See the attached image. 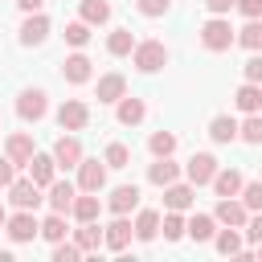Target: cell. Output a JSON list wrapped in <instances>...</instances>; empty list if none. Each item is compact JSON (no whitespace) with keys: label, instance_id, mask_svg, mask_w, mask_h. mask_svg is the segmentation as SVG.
<instances>
[{"label":"cell","instance_id":"cell-20","mask_svg":"<svg viewBox=\"0 0 262 262\" xmlns=\"http://www.w3.org/2000/svg\"><path fill=\"white\" fill-rule=\"evenodd\" d=\"M184 233H188L192 242H213V233H217V217H209V213H196V217L184 225Z\"/></svg>","mask_w":262,"mask_h":262},{"label":"cell","instance_id":"cell-14","mask_svg":"<svg viewBox=\"0 0 262 262\" xmlns=\"http://www.w3.org/2000/svg\"><path fill=\"white\" fill-rule=\"evenodd\" d=\"M53 160H57L61 168H78V160H82V143H78V135H61V139L53 143Z\"/></svg>","mask_w":262,"mask_h":262},{"label":"cell","instance_id":"cell-28","mask_svg":"<svg viewBox=\"0 0 262 262\" xmlns=\"http://www.w3.org/2000/svg\"><path fill=\"white\" fill-rule=\"evenodd\" d=\"M209 135H213L217 143H233V139H237V123H233L229 115H217V119L209 123Z\"/></svg>","mask_w":262,"mask_h":262},{"label":"cell","instance_id":"cell-35","mask_svg":"<svg viewBox=\"0 0 262 262\" xmlns=\"http://www.w3.org/2000/svg\"><path fill=\"white\" fill-rule=\"evenodd\" d=\"M147 147H151V156H172V151H176V135H172V131H156V135L147 139Z\"/></svg>","mask_w":262,"mask_h":262},{"label":"cell","instance_id":"cell-30","mask_svg":"<svg viewBox=\"0 0 262 262\" xmlns=\"http://www.w3.org/2000/svg\"><path fill=\"white\" fill-rule=\"evenodd\" d=\"M106 49H111L115 57H127V53L135 49V37H131V29H115V33L106 37Z\"/></svg>","mask_w":262,"mask_h":262},{"label":"cell","instance_id":"cell-6","mask_svg":"<svg viewBox=\"0 0 262 262\" xmlns=\"http://www.w3.org/2000/svg\"><path fill=\"white\" fill-rule=\"evenodd\" d=\"M57 123H61V131H82L90 123V106L78 102V98H70V102L57 106Z\"/></svg>","mask_w":262,"mask_h":262},{"label":"cell","instance_id":"cell-21","mask_svg":"<svg viewBox=\"0 0 262 262\" xmlns=\"http://www.w3.org/2000/svg\"><path fill=\"white\" fill-rule=\"evenodd\" d=\"M233 102L246 111V115H254V111H262V86L258 82H246V86H237V94H233Z\"/></svg>","mask_w":262,"mask_h":262},{"label":"cell","instance_id":"cell-24","mask_svg":"<svg viewBox=\"0 0 262 262\" xmlns=\"http://www.w3.org/2000/svg\"><path fill=\"white\" fill-rule=\"evenodd\" d=\"M164 205L168 209H188L192 205V184H164Z\"/></svg>","mask_w":262,"mask_h":262},{"label":"cell","instance_id":"cell-34","mask_svg":"<svg viewBox=\"0 0 262 262\" xmlns=\"http://www.w3.org/2000/svg\"><path fill=\"white\" fill-rule=\"evenodd\" d=\"M41 237H45V242H61V237H66V213L45 217V221H41Z\"/></svg>","mask_w":262,"mask_h":262},{"label":"cell","instance_id":"cell-41","mask_svg":"<svg viewBox=\"0 0 262 262\" xmlns=\"http://www.w3.org/2000/svg\"><path fill=\"white\" fill-rule=\"evenodd\" d=\"M135 4H139V12H143V16H164L172 0H135Z\"/></svg>","mask_w":262,"mask_h":262},{"label":"cell","instance_id":"cell-33","mask_svg":"<svg viewBox=\"0 0 262 262\" xmlns=\"http://www.w3.org/2000/svg\"><path fill=\"white\" fill-rule=\"evenodd\" d=\"M213 242H217V250L225 254V258H233L237 250H242V233L229 225V229H221V233H213Z\"/></svg>","mask_w":262,"mask_h":262},{"label":"cell","instance_id":"cell-42","mask_svg":"<svg viewBox=\"0 0 262 262\" xmlns=\"http://www.w3.org/2000/svg\"><path fill=\"white\" fill-rule=\"evenodd\" d=\"M246 82H258V86H262V49L246 61Z\"/></svg>","mask_w":262,"mask_h":262},{"label":"cell","instance_id":"cell-39","mask_svg":"<svg viewBox=\"0 0 262 262\" xmlns=\"http://www.w3.org/2000/svg\"><path fill=\"white\" fill-rule=\"evenodd\" d=\"M78 254H82L78 242H66V237L53 242V262H78Z\"/></svg>","mask_w":262,"mask_h":262},{"label":"cell","instance_id":"cell-19","mask_svg":"<svg viewBox=\"0 0 262 262\" xmlns=\"http://www.w3.org/2000/svg\"><path fill=\"white\" fill-rule=\"evenodd\" d=\"M176 176H180V164H172L168 156H156V164L147 168V180H151V184H160V188H164V184H172Z\"/></svg>","mask_w":262,"mask_h":262},{"label":"cell","instance_id":"cell-10","mask_svg":"<svg viewBox=\"0 0 262 262\" xmlns=\"http://www.w3.org/2000/svg\"><path fill=\"white\" fill-rule=\"evenodd\" d=\"M49 37V16L45 12H29L20 25V45H41Z\"/></svg>","mask_w":262,"mask_h":262},{"label":"cell","instance_id":"cell-12","mask_svg":"<svg viewBox=\"0 0 262 262\" xmlns=\"http://www.w3.org/2000/svg\"><path fill=\"white\" fill-rule=\"evenodd\" d=\"M184 172H188V184H209V180H213V172H217V160H213L209 151H196V156L188 160V168H184Z\"/></svg>","mask_w":262,"mask_h":262},{"label":"cell","instance_id":"cell-44","mask_svg":"<svg viewBox=\"0 0 262 262\" xmlns=\"http://www.w3.org/2000/svg\"><path fill=\"white\" fill-rule=\"evenodd\" d=\"M12 180H16V164L4 156V160H0V184H12Z\"/></svg>","mask_w":262,"mask_h":262},{"label":"cell","instance_id":"cell-4","mask_svg":"<svg viewBox=\"0 0 262 262\" xmlns=\"http://www.w3.org/2000/svg\"><path fill=\"white\" fill-rule=\"evenodd\" d=\"M4 229H8L12 242H33V237L41 233V221L33 217V209H16V213L4 221Z\"/></svg>","mask_w":262,"mask_h":262},{"label":"cell","instance_id":"cell-18","mask_svg":"<svg viewBox=\"0 0 262 262\" xmlns=\"http://www.w3.org/2000/svg\"><path fill=\"white\" fill-rule=\"evenodd\" d=\"M123 94H127V78H123V74L98 78V102H119Z\"/></svg>","mask_w":262,"mask_h":262},{"label":"cell","instance_id":"cell-15","mask_svg":"<svg viewBox=\"0 0 262 262\" xmlns=\"http://www.w3.org/2000/svg\"><path fill=\"white\" fill-rule=\"evenodd\" d=\"M8 160L12 164H25L29 168V160H33V135H25V131H16V135H8Z\"/></svg>","mask_w":262,"mask_h":262},{"label":"cell","instance_id":"cell-43","mask_svg":"<svg viewBox=\"0 0 262 262\" xmlns=\"http://www.w3.org/2000/svg\"><path fill=\"white\" fill-rule=\"evenodd\" d=\"M246 237H250V242H254V246H258V242H262V209H258V213H254V217H246Z\"/></svg>","mask_w":262,"mask_h":262},{"label":"cell","instance_id":"cell-48","mask_svg":"<svg viewBox=\"0 0 262 262\" xmlns=\"http://www.w3.org/2000/svg\"><path fill=\"white\" fill-rule=\"evenodd\" d=\"M4 221H8V217H4V209H0V229H4Z\"/></svg>","mask_w":262,"mask_h":262},{"label":"cell","instance_id":"cell-13","mask_svg":"<svg viewBox=\"0 0 262 262\" xmlns=\"http://www.w3.org/2000/svg\"><path fill=\"white\" fill-rule=\"evenodd\" d=\"M61 78L74 82V86L90 82V57H86V53H70V57L61 61Z\"/></svg>","mask_w":262,"mask_h":262},{"label":"cell","instance_id":"cell-23","mask_svg":"<svg viewBox=\"0 0 262 262\" xmlns=\"http://www.w3.org/2000/svg\"><path fill=\"white\" fill-rule=\"evenodd\" d=\"M111 209H115V213H131V209H139V188H135V184H119V188L111 192Z\"/></svg>","mask_w":262,"mask_h":262},{"label":"cell","instance_id":"cell-49","mask_svg":"<svg viewBox=\"0 0 262 262\" xmlns=\"http://www.w3.org/2000/svg\"><path fill=\"white\" fill-rule=\"evenodd\" d=\"M258 258H262V242H258Z\"/></svg>","mask_w":262,"mask_h":262},{"label":"cell","instance_id":"cell-38","mask_svg":"<svg viewBox=\"0 0 262 262\" xmlns=\"http://www.w3.org/2000/svg\"><path fill=\"white\" fill-rule=\"evenodd\" d=\"M242 205L246 209H262V180H250V184H242Z\"/></svg>","mask_w":262,"mask_h":262},{"label":"cell","instance_id":"cell-1","mask_svg":"<svg viewBox=\"0 0 262 262\" xmlns=\"http://www.w3.org/2000/svg\"><path fill=\"white\" fill-rule=\"evenodd\" d=\"M233 41H237V33L229 29V20H225V16H213V20H205V25H201V45H205V49L225 53Z\"/></svg>","mask_w":262,"mask_h":262},{"label":"cell","instance_id":"cell-46","mask_svg":"<svg viewBox=\"0 0 262 262\" xmlns=\"http://www.w3.org/2000/svg\"><path fill=\"white\" fill-rule=\"evenodd\" d=\"M233 8H242L246 16H262V0H237Z\"/></svg>","mask_w":262,"mask_h":262},{"label":"cell","instance_id":"cell-16","mask_svg":"<svg viewBox=\"0 0 262 262\" xmlns=\"http://www.w3.org/2000/svg\"><path fill=\"white\" fill-rule=\"evenodd\" d=\"M209 184L217 188V196H237V192H242V172H233V168H217Z\"/></svg>","mask_w":262,"mask_h":262},{"label":"cell","instance_id":"cell-8","mask_svg":"<svg viewBox=\"0 0 262 262\" xmlns=\"http://www.w3.org/2000/svg\"><path fill=\"white\" fill-rule=\"evenodd\" d=\"M8 201H12L16 209H37L45 196H41V184H33V180H12V184H8Z\"/></svg>","mask_w":262,"mask_h":262},{"label":"cell","instance_id":"cell-22","mask_svg":"<svg viewBox=\"0 0 262 262\" xmlns=\"http://www.w3.org/2000/svg\"><path fill=\"white\" fill-rule=\"evenodd\" d=\"M143 115H147V106H143V98H119V123L123 127H135V123H143Z\"/></svg>","mask_w":262,"mask_h":262},{"label":"cell","instance_id":"cell-31","mask_svg":"<svg viewBox=\"0 0 262 262\" xmlns=\"http://www.w3.org/2000/svg\"><path fill=\"white\" fill-rule=\"evenodd\" d=\"M74 242H78V250H98L102 246V229L94 221H82V229L74 233Z\"/></svg>","mask_w":262,"mask_h":262},{"label":"cell","instance_id":"cell-17","mask_svg":"<svg viewBox=\"0 0 262 262\" xmlns=\"http://www.w3.org/2000/svg\"><path fill=\"white\" fill-rule=\"evenodd\" d=\"M45 201H49L53 213H70V205H74V184H70V180H53Z\"/></svg>","mask_w":262,"mask_h":262},{"label":"cell","instance_id":"cell-40","mask_svg":"<svg viewBox=\"0 0 262 262\" xmlns=\"http://www.w3.org/2000/svg\"><path fill=\"white\" fill-rule=\"evenodd\" d=\"M127 164H131V151L123 143H111L106 147V168H127Z\"/></svg>","mask_w":262,"mask_h":262},{"label":"cell","instance_id":"cell-2","mask_svg":"<svg viewBox=\"0 0 262 262\" xmlns=\"http://www.w3.org/2000/svg\"><path fill=\"white\" fill-rule=\"evenodd\" d=\"M135 70H143V74H156V70H164L168 66V49H164V41H135Z\"/></svg>","mask_w":262,"mask_h":262},{"label":"cell","instance_id":"cell-3","mask_svg":"<svg viewBox=\"0 0 262 262\" xmlns=\"http://www.w3.org/2000/svg\"><path fill=\"white\" fill-rule=\"evenodd\" d=\"M49 94L41 90V86H33V90H20V98H16V115L25 119V123H37V119H45V111H49V102H45Z\"/></svg>","mask_w":262,"mask_h":262},{"label":"cell","instance_id":"cell-29","mask_svg":"<svg viewBox=\"0 0 262 262\" xmlns=\"http://www.w3.org/2000/svg\"><path fill=\"white\" fill-rule=\"evenodd\" d=\"M82 20L86 25H106L111 20V4L106 0H82Z\"/></svg>","mask_w":262,"mask_h":262},{"label":"cell","instance_id":"cell-47","mask_svg":"<svg viewBox=\"0 0 262 262\" xmlns=\"http://www.w3.org/2000/svg\"><path fill=\"white\" fill-rule=\"evenodd\" d=\"M16 4H20L25 12H41V4H45V0H16Z\"/></svg>","mask_w":262,"mask_h":262},{"label":"cell","instance_id":"cell-9","mask_svg":"<svg viewBox=\"0 0 262 262\" xmlns=\"http://www.w3.org/2000/svg\"><path fill=\"white\" fill-rule=\"evenodd\" d=\"M213 217H217L221 225L242 229V225H246V217H250V209H246L242 201H233V196H221V201H217V209H213Z\"/></svg>","mask_w":262,"mask_h":262},{"label":"cell","instance_id":"cell-32","mask_svg":"<svg viewBox=\"0 0 262 262\" xmlns=\"http://www.w3.org/2000/svg\"><path fill=\"white\" fill-rule=\"evenodd\" d=\"M160 229H164L168 242H180V237H184V217H180V209H168L164 221H160Z\"/></svg>","mask_w":262,"mask_h":262},{"label":"cell","instance_id":"cell-27","mask_svg":"<svg viewBox=\"0 0 262 262\" xmlns=\"http://www.w3.org/2000/svg\"><path fill=\"white\" fill-rule=\"evenodd\" d=\"M237 45H246L250 53L262 49V16H250V20H246V29L237 33Z\"/></svg>","mask_w":262,"mask_h":262},{"label":"cell","instance_id":"cell-7","mask_svg":"<svg viewBox=\"0 0 262 262\" xmlns=\"http://www.w3.org/2000/svg\"><path fill=\"white\" fill-rule=\"evenodd\" d=\"M106 184V164H98V160H78V188L82 192H98Z\"/></svg>","mask_w":262,"mask_h":262},{"label":"cell","instance_id":"cell-25","mask_svg":"<svg viewBox=\"0 0 262 262\" xmlns=\"http://www.w3.org/2000/svg\"><path fill=\"white\" fill-rule=\"evenodd\" d=\"M160 233V213L156 209H139V217H135V237L139 242H151Z\"/></svg>","mask_w":262,"mask_h":262},{"label":"cell","instance_id":"cell-36","mask_svg":"<svg viewBox=\"0 0 262 262\" xmlns=\"http://www.w3.org/2000/svg\"><path fill=\"white\" fill-rule=\"evenodd\" d=\"M237 135H242L246 143H262V115L254 111V115H250V119H246V123L237 127Z\"/></svg>","mask_w":262,"mask_h":262},{"label":"cell","instance_id":"cell-26","mask_svg":"<svg viewBox=\"0 0 262 262\" xmlns=\"http://www.w3.org/2000/svg\"><path fill=\"white\" fill-rule=\"evenodd\" d=\"M98 196L94 192H86V196H74V205H70V213L78 217V221H98Z\"/></svg>","mask_w":262,"mask_h":262},{"label":"cell","instance_id":"cell-45","mask_svg":"<svg viewBox=\"0 0 262 262\" xmlns=\"http://www.w3.org/2000/svg\"><path fill=\"white\" fill-rule=\"evenodd\" d=\"M233 4H237V0H205V8H209L213 16H225V12L233 8Z\"/></svg>","mask_w":262,"mask_h":262},{"label":"cell","instance_id":"cell-37","mask_svg":"<svg viewBox=\"0 0 262 262\" xmlns=\"http://www.w3.org/2000/svg\"><path fill=\"white\" fill-rule=\"evenodd\" d=\"M66 41L82 49V45L90 41V25H86V20H70V25H66Z\"/></svg>","mask_w":262,"mask_h":262},{"label":"cell","instance_id":"cell-5","mask_svg":"<svg viewBox=\"0 0 262 262\" xmlns=\"http://www.w3.org/2000/svg\"><path fill=\"white\" fill-rule=\"evenodd\" d=\"M131 237H135V225L127 221V213H115V221L102 229V246H106V250H127Z\"/></svg>","mask_w":262,"mask_h":262},{"label":"cell","instance_id":"cell-11","mask_svg":"<svg viewBox=\"0 0 262 262\" xmlns=\"http://www.w3.org/2000/svg\"><path fill=\"white\" fill-rule=\"evenodd\" d=\"M53 172H57V160H53V156L33 151V160H29V180H33V184H41V188H49V184H53Z\"/></svg>","mask_w":262,"mask_h":262}]
</instances>
